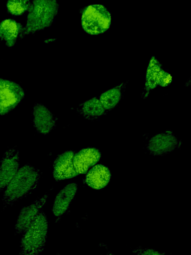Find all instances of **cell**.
<instances>
[{"instance_id": "obj_11", "label": "cell", "mask_w": 191, "mask_h": 255, "mask_svg": "<svg viewBox=\"0 0 191 255\" xmlns=\"http://www.w3.org/2000/svg\"><path fill=\"white\" fill-rule=\"evenodd\" d=\"M33 116L34 126L39 133L48 134L55 126V119L51 112L41 104L34 106Z\"/></svg>"}, {"instance_id": "obj_19", "label": "cell", "mask_w": 191, "mask_h": 255, "mask_svg": "<svg viewBox=\"0 0 191 255\" xmlns=\"http://www.w3.org/2000/svg\"><path fill=\"white\" fill-rule=\"evenodd\" d=\"M172 82L171 75L166 70L161 69L158 75L157 79V86L167 87L169 86Z\"/></svg>"}, {"instance_id": "obj_20", "label": "cell", "mask_w": 191, "mask_h": 255, "mask_svg": "<svg viewBox=\"0 0 191 255\" xmlns=\"http://www.w3.org/2000/svg\"><path fill=\"white\" fill-rule=\"evenodd\" d=\"M146 253H145V254H148V255H158V254H159V253L157 252H155V251H153L152 250H147V251H146Z\"/></svg>"}, {"instance_id": "obj_18", "label": "cell", "mask_w": 191, "mask_h": 255, "mask_svg": "<svg viewBox=\"0 0 191 255\" xmlns=\"http://www.w3.org/2000/svg\"><path fill=\"white\" fill-rule=\"evenodd\" d=\"M31 4L29 0H8L6 8L10 14L20 15L29 10Z\"/></svg>"}, {"instance_id": "obj_16", "label": "cell", "mask_w": 191, "mask_h": 255, "mask_svg": "<svg viewBox=\"0 0 191 255\" xmlns=\"http://www.w3.org/2000/svg\"><path fill=\"white\" fill-rule=\"evenodd\" d=\"M80 112L87 119H96L104 115L107 111L102 106L99 98H94L82 105Z\"/></svg>"}, {"instance_id": "obj_14", "label": "cell", "mask_w": 191, "mask_h": 255, "mask_svg": "<svg viewBox=\"0 0 191 255\" xmlns=\"http://www.w3.org/2000/svg\"><path fill=\"white\" fill-rule=\"evenodd\" d=\"M23 28L20 23L11 19H6L0 23V37L8 47L13 46Z\"/></svg>"}, {"instance_id": "obj_15", "label": "cell", "mask_w": 191, "mask_h": 255, "mask_svg": "<svg viewBox=\"0 0 191 255\" xmlns=\"http://www.w3.org/2000/svg\"><path fill=\"white\" fill-rule=\"evenodd\" d=\"M127 83H122L103 93L99 100L105 109L108 111L118 105L124 94Z\"/></svg>"}, {"instance_id": "obj_7", "label": "cell", "mask_w": 191, "mask_h": 255, "mask_svg": "<svg viewBox=\"0 0 191 255\" xmlns=\"http://www.w3.org/2000/svg\"><path fill=\"white\" fill-rule=\"evenodd\" d=\"M177 137L170 131L164 132L152 137L148 142L147 149L153 155L169 153L178 145Z\"/></svg>"}, {"instance_id": "obj_4", "label": "cell", "mask_w": 191, "mask_h": 255, "mask_svg": "<svg viewBox=\"0 0 191 255\" xmlns=\"http://www.w3.org/2000/svg\"><path fill=\"white\" fill-rule=\"evenodd\" d=\"M111 16L109 12L102 5L88 6L82 16V25L88 33L96 35L106 31L109 27Z\"/></svg>"}, {"instance_id": "obj_9", "label": "cell", "mask_w": 191, "mask_h": 255, "mask_svg": "<svg viewBox=\"0 0 191 255\" xmlns=\"http://www.w3.org/2000/svg\"><path fill=\"white\" fill-rule=\"evenodd\" d=\"M47 198V195H45L31 205L22 208L20 212L15 227V231L16 234L24 233L41 211Z\"/></svg>"}, {"instance_id": "obj_6", "label": "cell", "mask_w": 191, "mask_h": 255, "mask_svg": "<svg viewBox=\"0 0 191 255\" xmlns=\"http://www.w3.org/2000/svg\"><path fill=\"white\" fill-rule=\"evenodd\" d=\"M19 166V153L15 149L8 150L0 163V191H2L15 175Z\"/></svg>"}, {"instance_id": "obj_3", "label": "cell", "mask_w": 191, "mask_h": 255, "mask_svg": "<svg viewBox=\"0 0 191 255\" xmlns=\"http://www.w3.org/2000/svg\"><path fill=\"white\" fill-rule=\"evenodd\" d=\"M47 230V218L41 210L24 232L19 254L26 255L40 254L45 247Z\"/></svg>"}, {"instance_id": "obj_13", "label": "cell", "mask_w": 191, "mask_h": 255, "mask_svg": "<svg viewBox=\"0 0 191 255\" xmlns=\"http://www.w3.org/2000/svg\"><path fill=\"white\" fill-rule=\"evenodd\" d=\"M77 186L75 183L67 185L57 195L53 207V213L56 216L63 214L67 209L75 196Z\"/></svg>"}, {"instance_id": "obj_5", "label": "cell", "mask_w": 191, "mask_h": 255, "mask_svg": "<svg viewBox=\"0 0 191 255\" xmlns=\"http://www.w3.org/2000/svg\"><path fill=\"white\" fill-rule=\"evenodd\" d=\"M24 96V91L18 84L0 78V116L13 109Z\"/></svg>"}, {"instance_id": "obj_1", "label": "cell", "mask_w": 191, "mask_h": 255, "mask_svg": "<svg viewBox=\"0 0 191 255\" xmlns=\"http://www.w3.org/2000/svg\"><path fill=\"white\" fill-rule=\"evenodd\" d=\"M40 176L39 170L35 167L28 164L22 166L6 186L3 202L11 204L30 193L36 188Z\"/></svg>"}, {"instance_id": "obj_10", "label": "cell", "mask_w": 191, "mask_h": 255, "mask_svg": "<svg viewBox=\"0 0 191 255\" xmlns=\"http://www.w3.org/2000/svg\"><path fill=\"white\" fill-rule=\"evenodd\" d=\"M100 155L99 150L95 148L83 149L74 154L73 164L77 173H86L99 160Z\"/></svg>"}, {"instance_id": "obj_2", "label": "cell", "mask_w": 191, "mask_h": 255, "mask_svg": "<svg viewBox=\"0 0 191 255\" xmlns=\"http://www.w3.org/2000/svg\"><path fill=\"white\" fill-rule=\"evenodd\" d=\"M58 7V0H33L21 35L49 27L57 15Z\"/></svg>"}, {"instance_id": "obj_17", "label": "cell", "mask_w": 191, "mask_h": 255, "mask_svg": "<svg viewBox=\"0 0 191 255\" xmlns=\"http://www.w3.org/2000/svg\"><path fill=\"white\" fill-rule=\"evenodd\" d=\"M162 69L161 64L154 56L150 59L148 64L145 79L146 95L150 90L154 89L157 86V79L159 71Z\"/></svg>"}, {"instance_id": "obj_8", "label": "cell", "mask_w": 191, "mask_h": 255, "mask_svg": "<svg viewBox=\"0 0 191 255\" xmlns=\"http://www.w3.org/2000/svg\"><path fill=\"white\" fill-rule=\"evenodd\" d=\"M74 155L73 151H68L56 159L53 166V176L56 180L71 178L78 175L73 164Z\"/></svg>"}, {"instance_id": "obj_12", "label": "cell", "mask_w": 191, "mask_h": 255, "mask_svg": "<svg viewBox=\"0 0 191 255\" xmlns=\"http://www.w3.org/2000/svg\"><path fill=\"white\" fill-rule=\"evenodd\" d=\"M110 176V172L107 167L101 164H97L89 171L85 181L90 187L100 189L107 185Z\"/></svg>"}]
</instances>
